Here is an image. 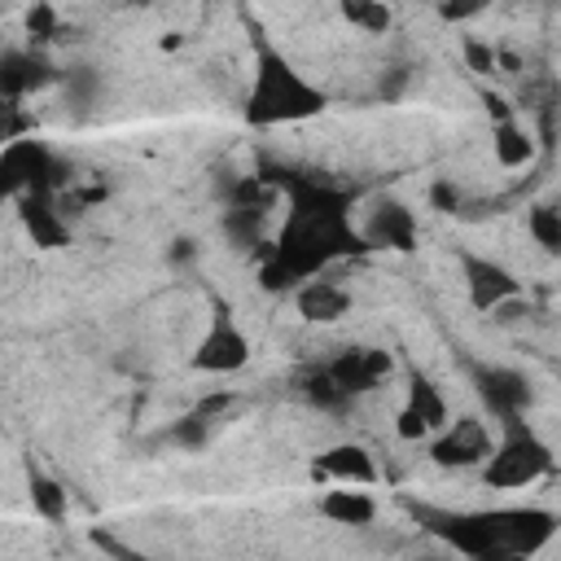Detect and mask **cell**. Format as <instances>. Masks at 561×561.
<instances>
[{"label":"cell","instance_id":"cell-1","mask_svg":"<svg viewBox=\"0 0 561 561\" xmlns=\"http://www.w3.org/2000/svg\"><path fill=\"white\" fill-rule=\"evenodd\" d=\"M289 188V206H285V224L272 241V259L285 263L294 272V280H307L316 272H324L333 259L342 254H359L368 250V241L351 228L346 219V193L316 184V180H285Z\"/></svg>","mask_w":561,"mask_h":561},{"label":"cell","instance_id":"cell-2","mask_svg":"<svg viewBox=\"0 0 561 561\" xmlns=\"http://www.w3.org/2000/svg\"><path fill=\"white\" fill-rule=\"evenodd\" d=\"M320 110H324V92L316 83H307L276 48H259L254 83L245 92V123L276 127V123L316 118Z\"/></svg>","mask_w":561,"mask_h":561},{"label":"cell","instance_id":"cell-3","mask_svg":"<svg viewBox=\"0 0 561 561\" xmlns=\"http://www.w3.org/2000/svg\"><path fill=\"white\" fill-rule=\"evenodd\" d=\"M504 425H508V434H504L500 447L486 451V469H482V478H486L491 491L530 486L535 478H543V473L552 469L548 443H543L535 430H526L522 416H513V421H504Z\"/></svg>","mask_w":561,"mask_h":561},{"label":"cell","instance_id":"cell-4","mask_svg":"<svg viewBox=\"0 0 561 561\" xmlns=\"http://www.w3.org/2000/svg\"><path fill=\"white\" fill-rule=\"evenodd\" d=\"M486 451H491V430L478 416L447 421L443 434L430 443V460L443 465V469H473V465L486 460Z\"/></svg>","mask_w":561,"mask_h":561},{"label":"cell","instance_id":"cell-5","mask_svg":"<svg viewBox=\"0 0 561 561\" xmlns=\"http://www.w3.org/2000/svg\"><path fill=\"white\" fill-rule=\"evenodd\" d=\"M245 364H250V337L232 324L228 311H219L193 351V368L197 373H237Z\"/></svg>","mask_w":561,"mask_h":561},{"label":"cell","instance_id":"cell-6","mask_svg":"<svg viewBox=\"0 0 561 561\" xmlns=\"http://www.w3.org/2000/svg\"><path fill=\"white\" fill-rule=\"evenodd\" d=\"M390 368H394V359H390V351H381V346H346L337 359L324 364V373L333 377V386H337L346 399H355V394H364V390H377V386L390 377Z\"/></svg>","mask_w":561,"mask_h":561},{"label":"cell","instance_id":"cell-7","mask_svg":"<svg viewBox=\"0 0 561 561\" xmlns=\"http://www.w3.org/2000/svg\"><path fill=\"white\" fill-rule=\"evenodd\" d=\"M443 425H447V399L430 377L416 373L408 381V399H403V408L394 416V430H399V438H425V434H434Z\"/></svg>","mask_w":561,"mask_h":561},{"label":"cell","instance_id":"cell-8","mask_svg":"<svg viewBox=\"0 0 561 561\" xmlns=\"http://www.w3.org/2000/svg\"><path fill=\"white\" fill-rule=\"evenodd\" d=\"M22 224H26L31 241L44 245V250H57V245L70 241V228H66V219L57 210V193H48V188L22 193Z\"/></svg>","mask_w":561,"mask_h":561},{"label":"cell","instance_id":"cell-9","mask_svg":"<svg viewBox=\"0 0 561 561\" xmlns=\"http://www.w3.org/2000/svg\"><path fill=\"white\" fill-rule=\"evenodd\" d=\"M465 285H469V302H473L478 311H491L495 302L522 294V285L513 280L508 267H500V263H491V259H478V254H465Z\"/></svg>","mask_w":561,"mask_h":561},{"label":"cell","instance_id":"cell-10","mask_svg":"<svg viewBox=\"0 0 561 561\" xmlns=\"http://www.w3.org/2000/svg\"><path fill=\"white\" fill-rule=\"evenodd\" d=\"M478 394L486 399V408H491L500 421L522 416V408L530 403L526 377H522V373H508V368H482V373H478Z\"/></svg>","mask_w":561,"mask_h":561},{"label":"cell","instance_id":"cell-11","mask_svg":"<svg viewBox=\"0 0 561 561\" xmlns=\"http://www.w3.org/2000/svg\"><path fill=\"white\" fill-rule=\"evenodd\" d=\"M368 245H390V250H412L416 245V219H412V210L408 206H399V202H381L373 215H368V224H364V232H359Z\"/></svg>","mask_w":561,"mask_h":561},{"label":"cell","instance_id":"cell-12","mask_svg":"<svg viewBox=\"0 0 561 561\" xmlns=\"http://www.w3.org/2000/svg\"><path fill=\"white\" fill-rule=\"evenodd\" d=\"M53 79V66L39 57V53H18V48H4L0 53V96H18L26 101L35 88H44Z\"/></svg>","mask_w":561,"mask_h":561},{"label":"cell","instance_id":"cell-13","mask_svg":"<svg viewBox=\"0 0 561 561\" xmlns=\"http://www.w3.org/2000/svg\"><path fill=\"white\" fill-rule=\"evenodd\" d=\"M294 302H298V316L311 320V324H333V320H342L351 311V294L342 285H333V280H320V276H307L298 285Z\"/></svg>","mask_w":561,"mask_h":561},{"label":"cell","instance_id":"cell-14","mask_svg":"<svg viewBox=\"0 0 561 561\" xmlns=\"http://www.w3.org/2000/svg\"><path fill=\"white\" fill-rule=\"evenodd\" d=\"M311 473H316V478H333V482H351V486L377 482V465H373V456H368L359 443H337V447H329V451L311 465Z\"/></svg>","mask_w":561,"mask_h":561},{"label":"cell","instance_id":"cell-15","mask_svg":"<svg viewBox=\"0 0 561 561\" xmlns=\"http://www.w3.org/2000/svg\"><path fill=\"white\" fill-rule=\"evenodd\" d=\"M320 513L333 526H368L377 517V500L364 491H351V482H342V491H324L320 495Z\"/></svg>","mask_w":561,"mask_h":561},{"label":"cell","instance_id":"cell-16","mask_svg":"<svg viewBox=\"0 0 561 561\" xmlns=\"http://www.w3.org/2000/svg\"><path fill=\"white\" fill-rule=\"evenodd\" d=\"M491 149H495V162L500 167H526L530 153H535V140L526 127H517L513 118H500L495 131H491Z\"/></svg>","mask_w":561,"mask_h":561},{"label":"cell","instance_id":"cell-17","mask_svg":"<svg viewBox=\"0 0 561 561\" xmlns=\"http://www.w3.org/2000/svg\"><path fill=\"white\" fill-rule=\"evenodd\" d=\"M294 386L302 390V399L307 403H316V408H329V412H337V408H346L351 399L333 386V377L324 373V368H302L298 377H294Z\"/></svg>","mask_w":561,"mask_h":561},{"label":"cell","instance_id":"cell-18","mask_svg":"<svg viewBox=\"0 0 561 561\" xmlns=\"http://www.w3.org/2000/svg\"><path fill=\"white\" fill-rule=\"evenodd\" d=\"M342 18L368 35H386L390 31V4L386 0H337Z\"/></svg>","mask_w":561,"mask_h":561},{"label":"cell","instance_id":"cell-19","mask_svg":"<svg viewBox=\"0 0 561 561\" xmlns=\"http://www.w3.org/2000/svg\"><path fill=\"white\" fill-rule=\"evenodd\" d=\"M26 486H31V504H35L39 517H48V522H61V517H66L70 504H66L61 482H53L48 473H35V469H31V482H26Z\"/></svg>","mask_w":561,"mask_h":561},{"label":"cell","instance_id":"cell-20","mask_svg":"<svg viewBox=\"0 0 561 561\" xmlns=\"http://www.w3.org/2000/svg\"><path fill=\"white\" fill-rule=\"evenodd\" d=\"M526 228H530V237L548 250V254H557L561 250V210L557 206H530V215H526Z\"/></svg>","mask_w":561,"mask_h":561},{"label":"cell","instance_id":"cell-21","mask_svg":"<svg viewBox=\"0 0 561 561\" xmlns=\"http://www.w3.org/2000/svg\"><path fill=\"white\" fill-rule=\"evenodd\" d=\"M31 127H35V118L22 110V101L18 96H0V145L22 140Z\"/></svg>","mask_w":561,"mask_h":561},{"label":"cell","instance_id":"cell-22","mask_svg":"<svg viewBox=\"0 0 561 561\" xmlns=\"http://www.w3.org/2000/svg\"><path fill=\"white\" fill-rule=\"evenodd\" d=\"M26 35H31V44H53V39H57V13H53L48 0H35V4H31V13H26Z\"/></svg>","mask_w":561,"mask_h":561},{"label":"cell","instance_id":"cell-23","mask_svg":"<svg viewBox=\"0 0 561 561\" xmlns=\"http://www.w3.org/2000/svg\"><path fill=\"white\" fill-rule=\"evenodd\" d=\"M465 66L473 75H495V48L482 39H465Z\"/></svg>","mask_w":561,"mask_h":561},{"label":"cell","instance_id":"cell-24","mask_svg":"<svg viewBox=\"0 0 561 561\" xmlns=\"http://www.w3.org/2000/svg\"><path fill=\"white\" fill-rule=\"evenodd\" d=\"M486 9V0H438V13L447 22H465V18H478Z\"/></svg>","mask_w":561,"mask_h":561},{"label":"cell","instance_id":"cell-25","mask_svg":"<svg viewBox=\"0 0 561 561\" xmlns=\"http://www.w3.org/2000/svg\"><path fill=\"white\" fill-rule=\"evenodd\" d=\"M430 202L438 206V210H456V202H460V193L447 184V180H438L434 188H430Z\"/></svg>","mask_w":561,"mask_h":561},{"label":"cell","instance_id":"cell-26","mask_svg":"<svg viewBox=\"0 0 561 561\" xmlns=\"http://www.w3.org/2000/svg\"><path fill=\"white\" fill-rule=\"evenodd\" d=\"M92 543H96L101 552H110V557H123V561H131V557H136L127 543H118L114 535H101V530H92Z\"/></svg>","mask_w":561,"mask_h":561},{"label":"cell","instance_id":"cell-27","mask_svg":"<svg viewBox=\"0 0 561 561\" xmlns=\"http://www.w3.org/2000/svg\"><path fill=\"white\" fill-rule=\"evenodd\" d=\"M136 4H149V0H136Z\"/></svg>","mask_w":561,"mask_h":561}]
</instances>
